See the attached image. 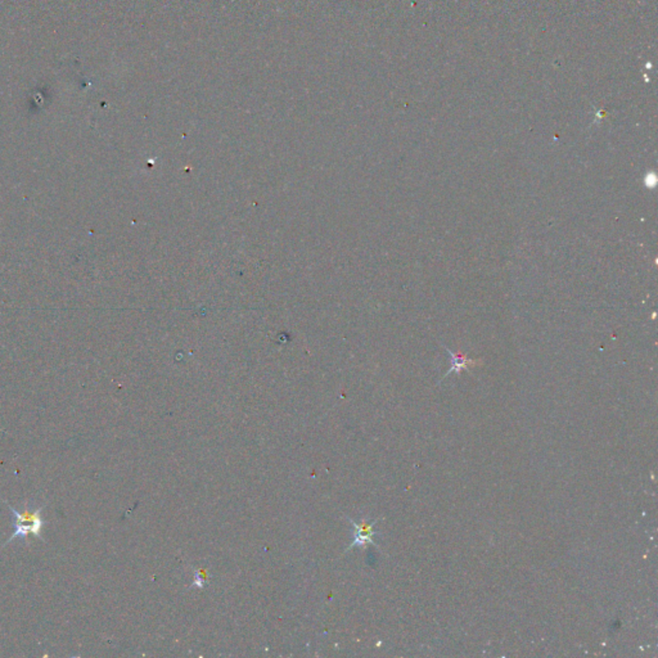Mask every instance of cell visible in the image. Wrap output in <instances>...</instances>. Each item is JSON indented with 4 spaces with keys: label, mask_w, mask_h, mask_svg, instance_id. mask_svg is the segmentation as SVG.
Returning a JSON list of instances; mask_svg holds the SVG:
<instances>
[{
    "label": "cell",
    "mask_w": 658,
    "mask_h": 658,
    "mask_svg": "<svg viewBox=\"0 0 658 658\" xmlns=\"http://www.w3.org/2000/svg\"><path fill=\"white\" fill-rule=\"evenodd\" d=\"M8 508L11 509V512L13 513V517H15V531L13 532V535L9 537L4 546L9 544L11 541L15 540V539H21L25 543H27V537L30 534L35 537H38V539H43L40 534H41L43 527L46 526V521L41 517V512L44 509V506L37 508V509H31L29 504H23L22 511H17L11 504H8Z\"/></svg>",
    "instance_id": "obj_1"
},
{
    "label": "cell",
    "mask_w": 658,
    "mask_h": 658,
    "mask_svg": "<svg viewBox=\"0 0 658 658\" xmlns=\"http://www.w3.org/2000/svg\"><path fill=\"white\" fill-rule=\"evenodd\" d=\"M350 521H351L353 527H354V541H353V544L350 548H354V546L365 548L368 544L374 545L373 537L376 535L374 525L377 522V520L373 521V522L364 520L360 523H356L353 520H350Z\"/></svg>",
    "instance_id": "obj_2"
},
{
    "label": "cell",
    "mask_w": 658,
    "mask_h": 658,
    "mask_svg": "<svg viewBox=\"0 0 658 658\" xmlns=\"http://www.w3.org/2000/svg\"><path fill=\"white\" fill-rule=\"evenodd\" d=\"M447 354L452 357V368L449 369L447 374L442 377V379L447 377L452 373H461V371H467L469 368H475L478 364H481L480 360H472L466 355H456L453 351L447 348Z\"/></svg>",
    "instance_id": "obj_3"
}]
</instances>
